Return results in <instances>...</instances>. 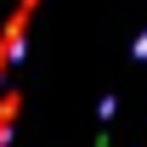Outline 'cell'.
Returning <instances> with one entry per match:
<instances>
[{
  "label": "cell",
  "mask_w": 147,
  "mask_h": 147,
  "mask_svg": "<svg viewBox=\"0 0 147 147\" xmlns=\"http://www.w3.org/2000/svg\"><path fill=\"white\" fill-rule=\"evenodd\" d=\"M40 0H17V11L6 17V28H0V79H6V68L23 57V40H28V23H34Z\"/></svg>",
  "instance_id": "cell-1"
},
{
  "label": "cell",
  "mask_w": 147,
  "mask_h": 147,
  "mask_svg": "<svg viewBox=\"0 0 147 147\" xmlns=\"http://www.w3.org/2000/svg\"><path fill=\"white\" fill-rule=\"evenodd\" d=\"M102 147H108V142H102Z\"/></svg>",
  "instance_id": "cell-2"
}]
</instances>
